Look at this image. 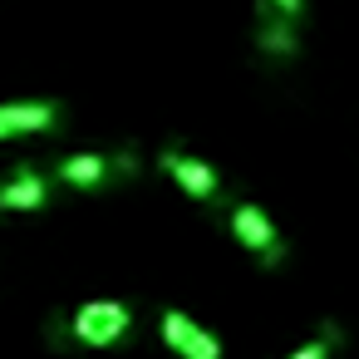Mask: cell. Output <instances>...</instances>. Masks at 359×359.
Returning a JSON list of instances; mask_svg holds the SVG:
<instances>
[{
  "label": "cell",
  "instance_id": "3",
  "mask_svg": "<svg viewBox=\"0 0 359 359\" xmlns=\"http://www.w3.org/2000/svg\"><path fill=\"white\" fill-rule=\"evenodd\" d=\"M158 168H163V172L177 182V192L192 197L197 207L217 212V207L226 202V182H222L202 158H192V153H182V148H163V153H158Z\"/></svg>",
  "mask_w": 359,
  "mask_h": 359
},
{
  "label": "cell",
  "instance_id": "1",
  "mask_svg": "<svg viewBox=\"0 0 359 359\" xmlns=\"http://www.w3.org/2000/svg\"><path fill=\"white\" fill-rule=\"evenodd\" d=\"M69 320V344L74 349H118L133 330V310L123 300H109V295H94V300H79V310L65 315Z\"/></svg>",
  "mask_w": 359,
  "mask_h": 359
},
{
  "label": "cell",
  "instance_id": "5",
  "mask_svg": "<svg viewBox=\"0 0 359 359\" xmlns=\"http://www.w3.org/2000/svg\"><path fill=\"white\" fill-rule=\"evenodd\" d=\"M256 55L271 65H285L300 55V25L285 20L280 11H271L266 0H256Z\"/></svg>",
  "mask_w": 359,
  "mask_h": 359
},
{
  "label": "cell",
  "instance_id": "4",
  "mask_svg": "<svg viewBox=\"0 0 359 359\" xmlns=\"http://www.w3.org/2000/svg\"><path fill=\"white\" fill-rule=\"evenodd\" d=\"M163 344L177 359H222V339L202 330L187 310H163Z\"/></svg>",
  "mask_w": 359,
  "mask_h": 359
},
{
  "label": "cell",
  "instance_id": "8",
  "mask_svg": "<svg viewBox=\"0 0 359 359\" xmlns=\"http://www.w3.org/2000/svg\"><path fill=\"white\" fill-rule=\"evenodd\" d=\"M50 182L60 187H104L114 182V158L109 153H74V158H60Z\"/></svg>",
  "mask_w": 359,
  "mask_h": 359
},
{
  "label": "cell",
  "instance_id": "6",
  "mask_svg": "<svg viewBox=\"0 0 359 359\" xmlns=\"http://www.w3.org/2000/svg\"><path fill=\"white\" fill-rule=\"evenodd\" d=\"M55 123H60V104L55 99H15V104H0V143L50 133Z\"/></svg>",
  "mask_w": 359,
  "mask_h": 359
},
{
  "label": "cell",
  "instance_id": "11",
  "mask_svg": "<svg viewBox=\"0 0 359 359\" xmlns=\"http://www.w3.org/2000/svg\"><path fill=\"white\" fill-rule=\"evenodd\" d=\"M266 6H271V11H280V15H285V20H295V25L305 20V0H266Z\"/></svg>",
  "mask_w": 359,
  "mask_h": 359
},
{
  "label": "cell",
  "instance_id": "9",
  "mask_svg": "<svg viewBox=\"0 0 359 359\" xmlns=\"http://www.w3.org/2000/svg\"><path fill=\"white\" fill-rule=\"evenodd\" d=\"M339 344H344V330H339L334 320H325V325H320V334H315V339H305V344H295L285 359H330Z\"/></svg>",
  "mask_w": 359,
  "mask_h": 359
},
{
  "label": "cell",
  "instance_id": "2",
  "mask_svg": "<svg viewBox=\"0 0 359 359\" xmlns=\"http://www.w3.org/2000/svg\"><path fill=\"white\" fill-rule=\"evenodd\" d=\"M226 226H231L236 246L256 256V266H261V271H276V266L285 261L280 226L266 217V207H256V202H231V207H226Z\"/></svg>",
  "mask_w": 359,
  "mask_h": 359
},
{
  "label": "cell",
  "instance_id": "10",
  "mask_svg": "<svg viewBox=\"0 0 359 359\" xmlns=\"http://www.w3.org/2000/svg\"><path fill=\"white\" fill-rule=\"evenodd\" d=\"M109 158H114V177H118V182H128V177H138V172H143V158H138V148H133V143L114 148Z\"/></svg>",
  "mask_w": 359,
  "mask_h": 359
},
{
  "label": "cell",
  "instance_id": "7",
  "mask_svg": "<svg viewBox=\"0 0 359 359\" xmlns=\"http://www.w3.org/2000/svg\"><path fill=\"white\" fill-rule=\"evenodd\" d=\"M50 187H55L50 172L20 163L15 172L0 177V212H40V207L50 202Z\"/></svg>",
  "mask_w": 359,
  "mask_h": 359
}]
</instances>
